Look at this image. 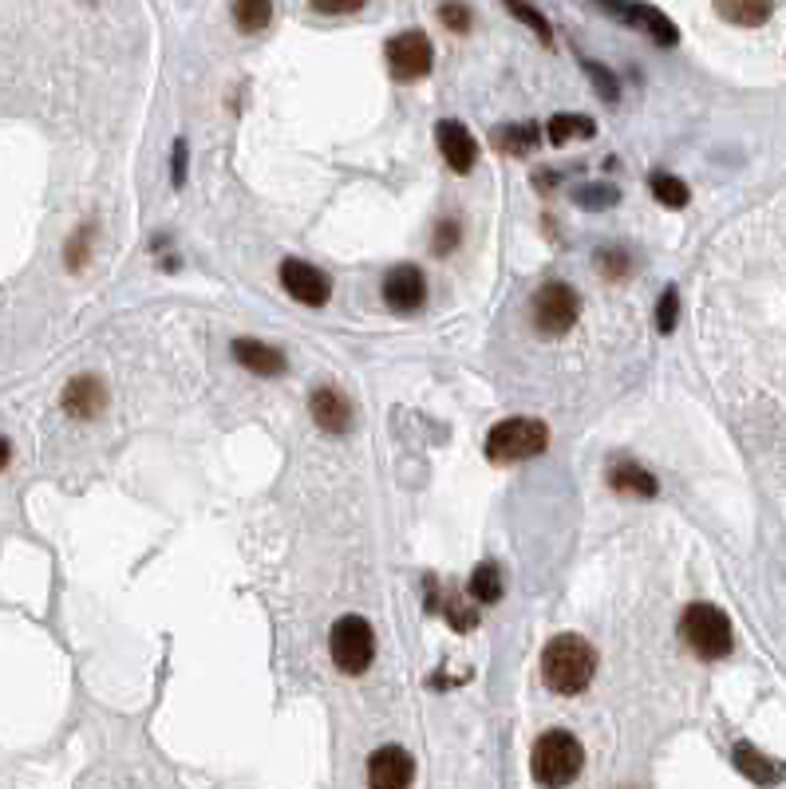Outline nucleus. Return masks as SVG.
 Returning a JSON list of instances; mask_svg holds the SVG:
<instances>
[{
	"label": "nucleus",
	"mask_w": 786,
	"mask_h": 789,
	"mask_svg": "<svg viewBox=\"0 0 786 789\" xmlns=\"http://www.w3.org/2000/svg\"><path fill=\"white\" fill-rule=\"evenodd\" d=\"M597 675V651L581 636H554L542 651V679L557 695H581Z\"/></svg>",
	"instance_id": "obj_1"
},
{
	"label": "nucleus",
	"mask_w": 786,
	"mask_h": 789,
	"mask_svg": "<svg viewBox=\"0 0 786 789\" xmlns=\"http://www.w3.org/2000/svg\"><path fill=\"white\" fill-rule=\"evenodd\" d=\"M581 766H585V750L569 730H546V735L534 742V754H530V774H534L537 786L546 789H561L578 778Z\"/></svg>",
	"instance_id": "obj_2"
},
{
	"label": "nucleus",
	"mask_w": 786,
	"mask_h": 789,
	"mask_svg": "<svg viewBox=\"0 0 786 789\" xmlns=\"http://www.w3.org/2000/svg\"><path fill=\"white\" fill-rule=\"evenodd\" d=\"M680 636L699 660H723L735 648L732 620L723 616V608L715 605H688V612L680 620Z\"/></svg>",
	"instance_id": "obj_3"
},
{
	"label": "nucleus",
	"mask_w": 786,
	"mask_h": 789,
	"mask_svg": "<svg viewBox=\"0 0 786 789\" xmlns=\"http://www.w3.org/2000/svg\"><path fill=\"white\" fill-rule=\"evenodd\" d=\"M549 446V431L542 419H506L486 434V458L498 466L537 458Z\"/></svg>",
	"instance_id": "obj_4"
},
{
	"label": "nucleus",
	"mask_w": 786,
	"mask_h": 789,
	"mask_svg": "<svg viewBox=\"0 0 786 789\" xmlns=\"http://www.w3.org/2000/svg\"><path fill=\"white\" fill-rule=\"evenodd\" d=\"M328 651H332V663H337L344 675H364L376 660V636H371V624L364 616H344L337 620L332 636H328Z\"/></svg>",
	"instance_id": "obj_5"
},
{
	"label": "nucleus",
	"mask_w": 786,
	"mask_h": 789,
	"mask_svg": "<svg viewBox=\"0 0 786 789\" xmlns=\"http://www.w3.org/2000/svg\"><path fill=\"white\" fill-rule=\"evenodd\" d=\"M578 292L561 281H549L534 292V328L546 335H566L578 320Z\"/></svg>",
	"instance_id": "obj_6"
},
{
	"label": "nucleus",
	"mask_w": 786,
	"mask_h": 789,
	"mask_svg": "<svg viewBox=\"0 0 786 789\" xmlns=\"http://www.w3.org/2000/svg\"><path fill=\"white\" fill-rule=\"evenodd\" d=\"M431 64H435V48L423 33H400L388 40V67L395 79H404V84L423 79Z\"/></svg>",
	"instance_id": "obj_7"
},
{
	"label": "nucleus",
	"mask_w": 786,
	"mask_h": 789,
	"mask_svg": "<svg viewBox=\"0 0 786 789\" xmlns=\"http://www.w3.org/2000/svg\"><path fill=\"white\" fill-rule=\"evenodd\" d=\"M281 284L305 308H325L328 296H332V281L308 260H281Z\"/></svg>",
	"instance_id": "obj_8"
},
{
	"label": "nucleus",
	"mask_w": 786,
	"mask_h": 789,
	"mask_svg": "<svg viewBox=\"0 0 786 789\" xmlns=\"http://www.w3.org/2000/svg\"><path fill=\"white\" fill-rule=\"evenodd\" d=\"M416 762L404 747H380L368 758V789H411Z\"/></svg>",
	"instance_id": "obj_9"
},
{
	"label": "nucleus",
	"mask_w": 786,
	"mask_h": 789,
	"mask_svg": "<svg viewBox=\"0 0 786 789\" xmlns=\"http://www.w3.org/2000/svg\"><path fill=\"white\" fill-rule=\"evenodd\" d=\"M383 301H388V308L400 313V316L419 313L423 301H427L423 272H419L416 265H395V269L383 277Z\"/></svg>",
	"instance_id": "obj_10"
},
{
	"label": "nucleus",
	"mask_w": 786,
	"mask_h": 789,
	"mask_svg": "<svg viewBox=\"0 0 786 789\" xmlns=\"http://www.w3.org/2000/svg\"><path fill=\"white\" fill-rule=\"evenodd\" d=\"M435 142H439V154L447 158V166L455 174H470L474 170V163H479V142H474V135H470L462 123L455 119H443L435 127Z\"/></svg>",
	"instance_id": "obj_11"
},
{
	"label": "nucleus",
	"mask_w": 786,
	"mask_h": 789,
	"mask_svg": "<svg viewBox=\"0 0 786 789\" xmlns=\"http://www.w3.org/2000/svg\"><path fill=\"white\" fill-rule=\"evenodd\" d=\"M308 411H313V422H317L325 434H348L352 427V403L340 395L337 387H320L313 391L308 399Z\"/></svg>",
	"instance_id": "obj_12"
},
{
	"label": "nucleus",
	"mask_w": 786,
	"mask_h": 789,
	"mask_svg": "<svg viewBox=\"0 0 786 789\" xmlns=\"http://www.w3.org/2000/svg\"><path fill=\"white\" fill-rule=\"evenodd\" d=\"M103 403H107V387L96 376H79L64 387V411L72 419H96Z\"/></svg>",
	"instance_id": "obj_13"
},
{
	"label": "nucleus",
	"mask_w": 786,
	"mask_h": 789,
	"mask_svg": "<svg viewBox=\"0 0 786 789\" xmlns=\"http://www.w3.org/2000/svg\"><path fill=\"white\" fill-rule=\"evenodd\" d=\"M732 762L743 778L755 781V786H778V781H783V766H778L775 758L759 754L751 742H739V747L732 750Z\"/></svg>",
	"instance_id": "obj_14"
},
{
	"label": "nucleus",
	"mask_w": 786,
	"mask_h": 789,
	"mask_svg": "<svg viewBox=\"0 0 786 789\" xmlns=\"http://www.w3.org/2000/svg\"><path fill=\"white\" fill-rule=\"evenodd\" d=\"M233 359L253 376H281L284 371V352L281 347L257 344V340H238L233 344Z\"/></svg>",
	"instance_id": "obj_15"
},
{
	"label": "nucleus",
	"mask_w": 786,
	"mask_h": 789,
	"mask_svg": "<svg viewBox=\"0 0 786 789\" xmlns=\"http://www.w3.org/2000/svg\"><path fill=\"white\" fill-rule=\"evenodd\" d=\"M612 16H624V21L633 24H645L648 36H652L656 43H676V24L668 21L660 9H648V4H636V9H621V4H609Z\"/></svg>",
	"instance_id": "obj_16"
},
{
	"label": "nucleus",
	"mask_w": 786,
	"mask_h": 789,
	"mask_svg": "<svg viewBox=\"0 0 786 789\" xmlns=\"http://www.w3.org/2000/svg\"><path fill=\"white\" fill-rule=\"evenodd\" d=\"M609 486L617 489V494H633V498H656V478L648 474L645 466L636 462H621L609 470Z\"/></svg>",
	"instance_id": "obj_17"
},
{
	"label": "nucleus",
	"mask_w": 786,
	"mask_h": 789,
	"mask_svg": "<svg viewBox=\"0 0 786 789\" xmlns=\"http://www.w3.org/2000/svg\"><path fill=\"white\" fill-rule=\"evenodd\" d=\"M467 593L474 605H498V600H503V573H498V564L482 561L479 569H474V576H470Z\"/></svg>",
	"instance_id": "obj_18"
},
{
	"label": "nucleus",
	"mask_w": 786,
	"mask_h": 789,
	"mask_svg": "<svg viewBox=\"0 0 786 789\" xmlns=\"http://www.w3.org/2000/svg\"><path fill=\"white\" fill-rule=\"evenodd\" d=\"M542 139V130L530 127V123H518V127H498L494 130V147L503 154H530Z\"/></svg>",
	"instance_id": "obj_19"
},
{
	"label": "nucleus",
	"mask_w": 786,
	"mask_h": 789,
	"mask_svg": "<svg viewBox=\"0 0 786 789\" xmlns=\"http://www.w3.org/2000/svg\"><path fill=\"white\" fill-rule=\"evenodd\" d=\"M546 130H549V142H554V147H566L569 139H593V135H597L593 119H585V115H554Z\"/></svg>",
	"instance_id": "obj_20"
},
{
	"label": "nucleus",
	"mask_w": 786,
	"mask_h": 789,
	"mask_svg": "<svg viewBox=\"0 0 786 789\" xmlns=\"http://www.w3.org/2000/svg\"><path fill=\"white\" fill-rule=\"evenodd\" d=\"M443 616L451 620V627H455V632H474V627H479V605H474V600H462L459 593H451V588H447Z\"/></svg>",
	"instance_id": "obj_21"
},
{
	"label": "nucleus",
	"mask_w": 786,
	"mask_h": 789,
	"mask_svg": "<svg viewBox=\"0 0 786 789\" xmlns=\"http://www.w3.org/2000/svg\"><path fill=\"white\" fill-rule=\"evenodd\" d=\"M269 16H274V4H265V0H241V4H233V21H238L241 33H262L265 24H269Z\"/></svg>",
	"instance_id": "obj_22"
},
{
	"label": "nucleus",
	"mask_w": 786,
	"mask_h": 789,
	"mask_svg": "<svg viewBox=\"0 0 786 789\" xmlns=\"http://www.w3.org/2000/svg\"><path fill=\"white\" fill-rule=\"evenodd\" d=\"M652 194L660 206L668 209H684L688 206V186L680 182V178H672V174H652Z\"/></svg>",
	"instance_id": "obj_23"
},
{
	"label": "nucleus",
	"mask_w": 786,
	"mask_h": 789,
	"mask_svg": "<svg viewBox=\"0 0 786 789\" xmlns=\"http://www.w3.org/2000/svg\"><path fill=\"white\" fill-rule=\"evenodd\" d=\"M715 12L739 28H759V24L771 21V4H715Z\"/></svg>",
	"instance_id": "obj_24"
},
{
	"label": "nucleus",
	"mask_w": 786,
	"mask_h": 789,
	"mask_svg": "<svg viewBox=\"0 0 786 789\" xmlns=\"http://www.w3.org/2000/svg\"><path fill=\"white\" fill-rule=\"evenodd\" d=\"M676 313H680V296H676V289H668L664 296H660V304H656V328L664 335L676 328Z\"/></svg>",
	"instance_id": "obj_25"
},
{
	"label": "nucleus",
	"mask_w": 786,
	"mask_h": 789,
	"mask_svg": "<svg viewBox=\"0 0 786 789\" xmlns=\"http://www.w3.org/2000/svg\"><path fill=\"white\" fill-rule=\"evenodd\" d=\"M439 16H443V24H447L451 33H470V9L467 4H443Z\"/></svg>",
	"instance_id": "obj_26"
},
{
	"label": "nucleus",
	"mask_w": 786,
	"mask_h": 789,
	"mask_svg": "<svg viewBox=\"0 0 786 789\" xmlns=\"http://www.w3.org/2000/svg\"><path fill=\"white\" fill-rule=\"evenodd\" d=\"M597 269H601L605 277H624V272H629V257H624L621 250H601L597 253Z\"/></svg>",
	"instance_id": "obj_27"
},
{
	"label": "nucleus",
	"mask_w": 786,
	"mask_h": 789,
	"mask_svg": "<svg viewBox=\"0 0 786 789\" xmlns=\"http://www.w3.org/2000/svg\"><path fill=\"white\" fill-rule=\"evenodd\" d=\"M459 245V226L455 221H439V229H435V253L443 257V253H451Z\"/></svg>",
	"instance_id": "obj_28"
},
{
	"label": "nucleus",
	"mask_w": 786,
	"mask_h": 789,
	"mask_svg": "<svg viewBox=\"0 0 786 789\" xmlns=\"http://www.w3.org/2000/svg\"><path fill=\"white\" fill-rule=\"evenodd\" d=\"M510 12L518 16V21H525V24H534V33L542 36V40H549V24H546V16H537L534 9H525V4H510Z\"/></svg>",
	"instance_id": "obj_29"
},
{
	"label": "nucleus",
	"mask_w": 786,
	"mask_h": 789,
	"mask_svg": "<svg viewBox=\"0 0 786 789\" xmlns=\"http://www.w3.org/2000/svg\"><path fill=\"white\" fill-rule=\"evenodd\" d=\"M308 9L317 12V16H352V12H360V0H348V4H328V0H317V4H308Z\"/></svg>",
	"instance_id": "obj_30"
},
{
	"label": "nucleus",
	"mask_w": 786,
	"mask_h": 789,
	"mask_svg": "<svg viewBox=\"0 0 786 789\" xmlns=\"http://www.w3.org/2000/svg\"><path fill=\"white\" fill-rule=\"evenodd\" d=\"M578 202H581V206H590V209L612 206V202H617V190H581Z\"/></svg>",
	"instance_id": "obj_31"
},
{
	"label": "nucleus",
	"mask_w": 786,
	"mask_h": 789,
	"mask_svg": "<svg viewBox=\"0 0 786 789\" xmlns=\"http://www.w3.org/2000/svg\"><path fill=\"white\" fill-rule=\"evenodd\" d=\"M585 67H590V76L597 79V84H601V96L617 99V84H612V76H609V72H601V67H597V64H585Z\"/></svg>",
	"instance_id": "obj_32"
},
{
	"label": "nucleus",
	"mask_w": 786,
	"mask_h": 789,
	"mask_svg": "<svg viewBox=\"0 0 786 789\" xmlns=\"http://www.w3.org/2000/svg\"><path fill=\"white\" fill-rule=\"evenodd\" d=\"M186 178V142H175V186H182Z\"/></svg>",
	"instance_id": "obj_33"
},
{
	"label": "nucleus",
	"mask_w": 786,
	"mask_h": 789,
	"mask_svg": "<svg viewBox=\"0 0 786 789\" xmlns=\"http://www.w3.org/2000/svg\"><path fill=\"white\" fill-rule=\"evenodd\" d=\"M9 458H12L9 443H4V438H0V470H4V466H9Z\"/></svg>",
	"instance_id": "obj_34"
}]
</instances>
